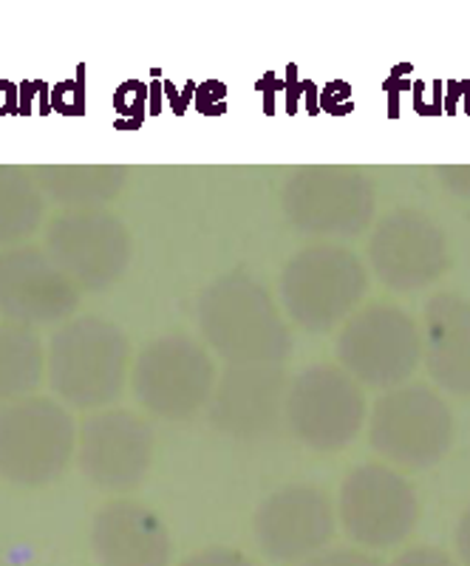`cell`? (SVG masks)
Returning <instances> with one entry per match:
<instances>
[{
    "instance_id": "obj_1",
    "label": "cell",
    "mask_w": 470,
    "mask_h": 566,
    "mask_svg": "<svg viewBox=\"0 0 470 566\" xmlns=\"http://www.w3.org/2000/svg\"><path fill=\"white\" fill-rule=\"evenodd\" d=\"M343 524L368 547H391L417 524V499L386 470H363L343 488Z\"/></svg>"
},
{
    "instance_id": "obj_2",
    "label": "cell",
    "mask_w": 470,
    "mask_h": 566,
    "mask_svg": "<svg viewBox=\"0 0 470 566\" xmlns=\"http://www.w3.org/2000/svg\"><path fill=\"white\" fill-rule=\"evenodd\" d=\"M332 535V513L312 493L286 495L261 518V541L275 560H301Z\"/></svg>"
},
{
    "instance_id": "obj_5",
    "label": "cell",
    "mask_w": 470,
    "mask_h": 566,
    "mask_svg": "<svg viewBox=\"0 0 470 566\" xmlns=\"http://www.w3.org/2000/svg\"><path fill=\"white\" fill-rule=\"evenodd\" d=\"M457 549H459V555H462L464 564L470 566V510L462 515V522H459V530H457Z\"/></svg>"
},
{
    "instance_id": "obj_3",
    "label": "cell",
    "mask_w": 470,
    "mask_h": 566,
    "mask_svg": "<svg viewBox=\"0 0 470 566\" xmlns=\"http://www.w3.org/2000/svg\"><path fill=\"white\" fill-rule=\"evenodd\" d=\"M394 566H453V564L448 560V555L437 553V549H411V553L403 555Z\"/></svg>"
},
{
    "instance_id": "obj_4",
    "label": "cell",
    "mask_w": 470,
    "mask_h": 566,
    "mask_svg": "<svg viewBox=\"0 0 470 566\" xmlns=\"http://www.w3.org/2000/svg\"><path fill=\"white\" fill-rule=\"evenodd\" d=\"M321 566H380L377 560L366 558V555H357V553H337L332 555L328 560H323Z\"/></svg>"
}]
</instances>
